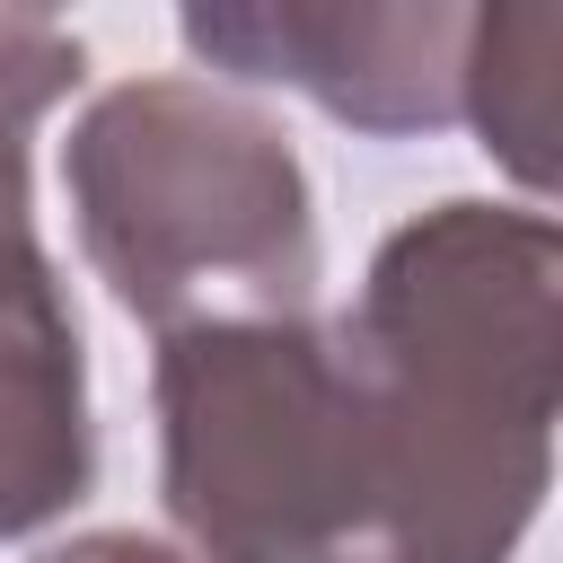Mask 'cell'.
Segmentation results:
<instances>
[{"mask_svg":"<svg viewBox=\"0 0 563 563\" xmlns=\"http://www.w3.org/2000/svg\"><path fill=\"white\" fill-rule=\"evenodd\" d=\"M545 282L537 211L440 202L369 264L343 343L361 361L405 563H501L545 484Z\"/></svg>","mask_w":563,"mask_h":563,"instance_id":"obj_1","label":"cell"},{"mask_svg":"<svg viewBox=\"0 0 563 563\" xmlns=\"http://www.w3.org/2000/svg\"><path fill=\"white\" fill-rule=\"evenodd\" d=\"M167 510L211 563H405L352 343L299 317L202 325L158 361Z\"/></svg>","mask_w":563,"mask_h":563,"instance_id":"obj_2","label":"cell"},{"mask_svg":"<svg viewBox=\"0 0 563 563\" xmlns=\"http://www.w3.org/2000/svg\"><path fill=\"white\" fill-rule=\"evenodd\" d=\"M70 194L97 273L150 325L299 317L317 290L308 176L282 132L194 79L114 88L70 141Z\"/></svg>","mask_w":563,"mask_h":563,"instance_id":"obj_3","label":"cell"},{"mask_svg":"<svg viewBox=\"0 0 563 563\" xmlns=\"http://www.w3.org/2000/svg\"><path fill=\"white\" fill-rule=\"evenodd\" d=\"M475 18L440 9H185V44L238 79H290L361 132H422L457 114Z\"/></svg>","mask_w":563,"mask_h":563,"instance_id":"obj_4","label":"cell"},{"mask_svg":"<svg viewBox=\"0 0 563 563\" xmlns=\"http://www.w3.org/2000/svg\"><path fill=\"white\" fill-rule=\"evenodd\" d=\"M88 484V405H79V325L35 255L0 238V537L53 519Z\"/></svg>","mask_w":563,"mask_h":563,"instance_id":"obj_5","label":"cell"},{"mask_svg":"<svg viewBox=\"0 0 563 563\" xmlns=\"http://www.w3.org/2000/svg\"><path fill=\"white\" fill-rule=\"evenodd\" d=\"M79 79V35L53 18H0V238H26V132Z\"/></svg>","mask_w":563,"mask_h":563,"instance_id":"obj_6","label":"cell"},{"mask_svg":"<svg viewBox=\"0 0 563 563\" xmlns=\"http://www.w3.org/2000/svg\"><path fill=\"white\" fill-rule=\"evenodd\" d=\"M44 563H185V554H167V545H141V537H88V545H70V554H44Z\"/></svg>","mask_w":563,"mask_h":563,"instance_id":"obj_7","label":"cell"}]
</instances>
